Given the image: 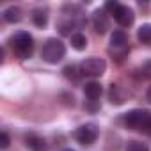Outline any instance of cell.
Returning <instances> with one entry per match:
<instances>
[{
	"label": "cell",
	"instance_id": "7c38bea8",
	"mask_svg": "<svg viewBox=\"0 0 151 151\" xmlns=\"http://www.w3.org/2000/svg\"><path fill=\"white\" fill-rule=\"evenodd\" d=\"M32 22L39 29L46 27V23H48V13H46V9H34L32 11Z\"/></svg>",
	"mask_w": 151,
	"mask_h": 151
},
{
	"label": "cell",
	"instance_id": "9a60e30c",
	"mask_svg": "<svg viewBox=\"0 0 151 151\" xmlns=\"http://www.w3.org/2000/svg\"><path fill=\"white\" fill-rule=\"evenodd\" d=\"M137 37L140 43H151V23H144L139 27Z\"/></svg>",
	"mask_w": 151,
	"mask_h": 151
},
{
	"label": "cell",
	"instance_id": "5b68a950",
	"mask_svg": "<svg viewBox=\"0 0 151 151\" xmlns=\"http://www.w3.org/2000/svg\"><path fill=\"white\" fill-rule=\"evenodd\" d=\"M98 135H100V128H98L96 124H93V123L82 124V126L77 130V133H75L77 140H78L80 144H84V146H89V144H93V142L98 139Z\"/></svg>",
	"mask_w": 151,
	"mask_h": 151
},
{
	"label": "cell",
	"instance_id": "2e32d148",
	"mask_svg": "<svg viewBox=\"0 0 151 151\" xmlns=\"http://www.w3.org/2000/svg\"><path fill=\"white\" fill-rule=\"evenodd\" d=\"M126 151H149V147H147L144 142L132 140V142H128V146H126Z\"/></svg>",
	"mask_w": 151,
	"mask_h": 151
},
{
	"label": "cell",
	"instance_id": "44dd1931",
	"mask_svg": "<svg viewBox=\"0 0 151 151\" xmlns=\"http://www.w3.org/2000/svg\"><path fill=\"white\" fill-rule=\"evenodd\" d=\"M147 100L151 101V86H149V89H147Z\"/></svg>",
	"mask_w": 151,
	"mask_h": 151
},
{
	"label": "cell",
	"instance_id": "7402d4cb",
	"mask_svg": "<svg viewBox=\"0 0 151 151\" xmlns=\"http://www.w3.org/2000/svg\"><path fill=\"white\" fill-rule=\"evenodd\" d=\"M64 151H73V149H64Z\"/></svg>",
	"mask_w": 151,
	"mask_h": 151
},
{
	"label": "cell",
	"instance_id": "30bf717a",
	"mask_svg": "<svg viewBox=\"0 0 151 151\" xmlns=\"http://www.w3.org/2000/svg\"><path fill=\"white\" fill-rule=\"evenodd\" d=\"M84 93H86V96H87L91 101H96V100L101 96L103 89H101V86H100L98 82H89V84H86Z\"/></svg>",
	"mask_w": 151,
	"mask_h": 151
},
{
	"label": "cell",
	"instance_id": "5bb4252c",
	"mask_svg": "<svg viewBox=\"0 0 151 151\" xmlns=\"http://www.w3.org/2000/svg\"><path fill=\"white\" fill-rule=\"evenodd\" d=\"M71 46H73L75 50H78V52L86 50V46H87V37H86L82 32L73 34V36H71Z\"/></svg>",
	"mask_w": 151,
	"mask_h": 151
},
{
	"label": "cell",
	"instance_id": "4fadbf2b",
	"mask_svg": "<svg viewBox=\"0 0 151 151\" xmlns=\"http://www.w3.org/2000/svg\"><path fill=\"white\" fill-rule=\"evenodd\" d=\"M126 34H124V30H114L112 32V36H110V45L114 46V50L116 48H126Z\"/></svg>",
	"mask_w": 151,
	"mask_h": 151
},
{
	"label": "cell",
	"instance_id": "9c48e42d",
	"mask_svg": "<svg viewBox=\"0 0 151 151\" xmlns=\"http://www.w3.org/2000/svg\"><path fill=\"white\" fill-rule=\"evenodd\" d=\"M93 23H94V30L98 32V34H105L107 32V29H109V20H107V13H105V9L103 11H96L94 13V20H93Z\"/></svg>",
	"mask_w": 151,
	"mask_h": 151
},
{
	"label": "cell",
	"instance_id": "e0dca14e",
	"mask_svg": "<svg viewBox=\"0 0 151 151\" xmlns=\"http://www.w3.org/2000/svg\"><path fill=\"white\" fill-rule=\"evenodd\" d=\"M9 144H11L9 135H7L6 132H2V133H0V149H7V147H9Z\"/></svg>",
	"mask_w": 151,
	"mask_h": 151
},
{
	"label": "cell",
	"instance_id": "ffe728a7",
	"mask_svg": "<svg viewBox=\"0 0 151 151\" xmlns=\"http://www.w3.org/2000/svg\"><path fill=\"white\" fill-rule=\"evenodd\" d=\"M142 69H144V71H147V77H151V62H146Z\"/></svg>",
	"mask_w": 151,
	"mask_h": 151
},
{
	"label": "cell",
	"instance_id": "3957f363",
	"mask_svg": "<svg viewBox=\"0 0 151 151\" xmlns=\"http://www.w3.org/2000/svg\"><path fill=\"white\" fill-rule=\"evenodd\" d=\"M11 43H13V48L14 52L18 53L20 59H29L32 55V50H34V41H32V36L25 30H20L16 32L13 37H11Z\"/></svg>",
	"mask_w": 151,
	"mask_h": 151
},
{
	"label": "cell",
	"instance_id": "ba28073f",
	"mask_svg": "<svg viewBox=\"0 0 151 151\" xmlns=\"http://www.w3.org/2000/svg\"><path fill=\"white\" fill-rule=\"evenodd\" d=\"M25 144H27V147L30 151H46L48 149L46 140L43 137H39V135H34V133H30V135L25 137Z\"/></svg>",
	"mask_w": 151,
	"mask_h": 151
},
{
	"label": "cell",
	"instance_id": "277c9868",
	"mask_svg": "<svg viewBox=\"0 0 151 151\" xmlns=\"http://www.w3.org/2000/svg\"><path fill=\"white\" fill-rule=\"evenodd\" d=\"M107 69V62L100 57H89L80 62V73L86 77H101Z\"/></svg>",
	"mask_w": 151,
	"mask_h": 151
},
{
	"label": "cell",
	"instance_id": "6da1fadb",
	"mask_svg": "<svg viewBox=\"0 0 151 151\" xmlns=\"http://www.w3.org/2000/svg\"><path fill=\"white\" fill-rule=\"evenodd\" d=\"M124 123L132 130H140L144 133H151V112L144 109H133L124 116Z\"/></svg>",
	"mask_w": 151,
	"mask_h": 151
},
{
	"label": "cell",
	"instance_id": "52a82bcc",
	"mask_svg": "<svg viewBox=\"0 0 151 151\" xmlns=\"http://www.w3.org/2000/svg\"><path fill=\"white\" fill-rule=\"evenodd\" d=\"M109 100H110V103H114V105H123V103L128 100V93H126L119 84H112L110 89H109Z\"/></svg>",
	"mask_w": 151,
	"mask_h": 151
},
{
	"label": "cell",
	"instance_id": "8992f818",
	"mask_svg": "<svg viewBox=\"0 0 151 151\" xmlns=\"http://www.w3.org/2000/svg\"><path fill=\"white\" fill-rule=\"evenodd\" d=\"M114 18L121 27H130L133 23V20H135V14L128 6H119V9L114 13Z\"/></svg>",
	"mask_w": 151,
	"mask_h": 151
},
{
	"label": "cell",
	"instance_id": "ac0fdd59",
	"mask_svg": "<svg viewBox=\"0 0 151 151\" xmlns=\"http://www.w3.org/2000/svg\"><path fill=\"white\" fill-rule=\"evenodd\" d=\"M119 6H121V4H117V2H107V4H105V11H109L110 14H114V13L119 9Z\"/></svg>",
	"mask_w": 151,
	"mask_h": 151
},
{
	"label": "cell",
	"instance_id": "8fae6325",
	"mask_svg": "<svg viewBox=\"0 0 151 151\" xmlns=\"http://www.w3.org/2000/svg\"><path fill=\"white\" fill-rule=\"evenodd\" d=\"M4 20L7 22V23H18V22H22V18H23V13H22V9L20 7H7L6 11H4Z\"/></svg>",
	"mask_w": 151,
	"mask_h": 151
},
{
	"label": "cell",
	"instance_id": "d6986e66",
	"mask_svg": "<svg viewBox=\"0 0 151 151\" xmlns=\"http://www.w3.org/2000/svg\"><path fill=\"white\" fill-rule=\"evenodd\" d=\"M77 69H75V66H66L64 68V75L68 78H77V73H75Z\"/></svg>",
	"mask_w": 151,
	"mask_h": 151
},
{
	"label": "cell",
	"instance_id": "7a4b0ae2",
	"mask_svg": "<svg viewBox=\"0 0 151 151\" xmlns=\"http://www.w3.org/2000/svg\"><path fill=\"white\" fill-rule=\"evenodd\" d=\"M64 55H66V46H64V43H62L60 39L52 37V39H48V41L43 45L41 57H43L45 62H48V64H57V62H60V60L64 59Z\"/></svg>",
	"mask_w": 151,
	"mask_h": 151
}]
</instances>
